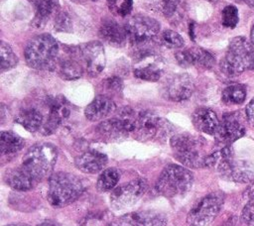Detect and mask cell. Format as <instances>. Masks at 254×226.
Segmentation results:
<instances>
[{"label": "cell", "mask_w": 254, "mask_h": 226, "mask_svg": "<svg viewBox=\"0 0 254 226\" xmlns=\"http://www.w3.org/2000/svg\"><path fill=\"white\" fill-rule=\"evenodd\" d=\"M60 47L58 42L49 34H41L27 44L25 59L27 64L35 69H54L59 60Z\"/></svg>", "instance_id": "1"}, {"label": "cell", "mask_w": 254, "mask_h": 226, "mask_svg": "<svg viewBox=\"0 0 254 226\" xmlns=\"http://www.w3.org/2000/svg\"><path fill=\"white\" fill-rule=\"evenodd\" d=\"M219 67L227 76H237L247 69H254V46L244 37L233 38Z\"/></svg>", "instance_id": "2"}, {"label": "cell", "mask_w": 254, "mask_h": 226, "mask_svg": "<svg viewBox=\"0 0 254 226\" xmlns=\"http://www.w3.org/2000/svg\"><path fill=\"white\" fill-rule=\"evenodd\" d=\"M84 185L75 174L60 171L49 178L48 200L54 207H64L75 201L83 192Z\"/></svg>", "instance_id": "3"}, {"label": "cell", "mask_w": 254, "mask_h": 226, "mask_svg": "<svg viewBox=\"0 0 254 226\" xmlns=\"http://www.w3.org/2000/svg\"><path fill=\"white\" fill-rule=\"evenodd\" d=\"M58 159V149L50 143H39L29 149L23 158L22 168L37 181L49 175Z\"/></svg>", "instance_id": "4"}, {"label": "cell", "mask_w": 254, "mask_h": 226, "mask_svg": "<svg viewBox=\"0 0 254 226\" xmlns=\"http://www.w3.org/2000/svg\"><path fill=\"white\" fill-rule=\"evenodd\" d=\"M193 174L187 168L175 164L166 166L158 177L156 188L166 197H176L187 193L192 186Z\"/></svg>", "instance_id": "5"}, {"label": "cell", "mask_w": 254, "mask_h": 226, "mask_svg": "<svg viewBox=\"0 0 254 226\" xmlns=\"http://www.w3.org/2000/svg\"><path fill=\"white\" fill-rule=\"evenodd\" d=\"M127 38L135 52L148 50V45L159 36V22L149 16L135 15L125 25Z\"/></svg>", "instance_id": "6"}, {"label": "cell", "mask_w": 254, "mask_h": 226, "mask_svg": "<svg viewBox=\"0 0 254 226\" xmlns=\"http://www.w3.org/2000/svg\"><path fill=\"white\" fill-rule=\"evenodd\" d=\"M174 156L183 165L190 168L203 167L205 157L201 155L202 144L200 140L190 134H177L170 140Z\"/></svg>", "instance_id": "7"}, {"label": "cell", "mask_w": 254, "mask_h": 226, "mask_svg": "<svg viewBox=\"0 0 254 226\" xmlns=\"http://www.w3.org/2000/svg\"><path fill=\"white\" fill-rule=\"evenodd\" d=\"M173 131L172 124L165 118L159 117L155 113L145 110L137 115L134 134L141 141L153 139H163L168 137Z\"/></svg>", "instance_id": "8"}, {"label": "cell", "mask_w": 254, "mask_h": 226, "mask_svg": "<svg viewBox=\"0 0 254 226\" xmlns=\"http://www.w3.org/2000/svg\"><path fill=\"white\" fill-rule=\"evenodd\" d=\"M224 201L222 192H211L199 199L190 210L187 221L193 226H207L219 213Z\"/></svg>", "instance_id": "9"}, {"label": "cell", "mask_w": 254, "mask_h": 226, "mask_svg": "<svg viewBox=\"0 0 254 226\" xmlns=\"http://www.w3.org/2000/svg\"><path fill=\"white\" fill-rule=\"evenodd\" d=\"M137 115L130 107H124L119 116L107 119L97 126L98 133L108 139H119L126 137L135 130Z\"/></svg>", "instance_id": "10"}, {"label": "cell", "mask_w": 254, "mask_h": 226, "mask_svg": "<svg viewBox=\"0 0 254 226\" xmlns=\"http://www.w3.org/2000/svg\"><path fill=\"white\" fill-rule=\"evenodd\" d=\"M133 74L146 81H158L164 72L163 59L151 50L135 52Z\"/></svg>", "instance_id": "11"}, {"label": "cell", "mask_w": 254, "mask_h": 226, "mask_svg": "<svg viewBox=\"0 0 254 226\" xmlns=\"http://www.w3.org/2000/svg\"><path fill=\"white\" fill-rule=\"evenodd\" d=\"M147 182L144 178H136L115 187L110 195L111 206L115 209H123L133 206L144 195Z\"/></svg>", "instance_id": "12"}, {"label": "cell", "mask_w": 254, "mask_h": 226, "mask_svg": "<svg viewBox=\"0 0 254 226\" xmlns=\"http://www.w3.org/2000/svg\"><path fill=\"white\" fill-rule=\"evenodd\" d=\"M47 118L44 119L40 131L44 135H51L65 119L68 118L70 114V106L67 100L62 95L50 97L47 100Z\"/></svg>", "instance_id": "13"}, {"label": "cell", "mask_w": 254, "mask_h": 226, "mask_svg": "<svg viewBox=\"0 0 254 226\" xmlns=\"http://www.w3.org/2000/svg\"><path fill=\"white\" fill-rule=\"evenodd\" d=\"M78 54L90 76H97L102 72L106 63V56L104 48L100 42L92 41L82 45L78 49Z\"/></svg>", "instance_id": "14"}, {"label": "cell", "mask_w": 254, "mask_h": 226, "mask_svg": "<svg viewBox=\"0 0 254 226\" xmlns=\"http://www.w3.org/2000/svg\"><path fill=\"white\" fill-rule=\"evenodd\" d=\"M216 169L222 176L233 181L248 183L254 180V166L245 161H234L228 157L223 159Z\"/></svg>", "instance_id": "15"}, {"label": "cell", "mask_w": 254, "mask_h": 226, "mask_svg": "<svg viewBox=\"0 0 254 226\" xmlns=\"http://www.w3.org/2000/svg\"><path fill=\"white\" fill-rule=\"evenodd\" d=\"M194 89L193 81L188 73L173 75L165 84L164 95L167 99L175 102L188 100Z\"/></svg>", "instance_id": "16"}, {"label": "cell", "mask_w": 254, "mask_h": 226, "mask_svg": "<svg viewBox=\"0 0 254 226\" xmlns=\"http://www.w3.org/2000/svg\"><path fill=\"white\" fill-rule=\"evenodd\" d=\"M110 226H167V217L156 211H136L125 214Z\"/></svg>", "instance_id": "17"}, {"label": "cell", "mask_w": 254, "mask_h": 226, "mask_svg": "<svg viewBox=\"0 0 254 226\" xmlns=\"http://www.w3.org/2000/svg\"><path fill=\"white\" fill-rule=\"evenodd\" d=\"M244 134L245 127L242 124L240 117L235 113H231L223 116L215 133V137L220 143L228 145L244 136Z\"/></svg>", "instance_id": "18"}, {"label": "cell", "mask_w": 254, "mask_h": 226, "mask_svg": "<svg viewBox=\"0 0 254 226\" xmlns=\"http://www.w3.org/2000/svg\"><path fill=\"white\" fill-rule=\"evenodd\" d=\"M178 63L183 67L197 66L205 69H210L215 64V57L207 51L201 48H191L180 51L176 54Z\"/></svg>", "instance_id": "19"}, {"label": "cell", "mask_w": 254, "mask_h": 226, "mask_svg": "<svg viewBox=\"0 0 254 226\" xmlns=\"http://www.w3.org/2000/svg\"><path fill=\"white\" fill-rule=\"evenodd\" d=\"M99 37L106 44L115 48L122 47L128 39L125 26H121L117 21L112 19H106L101 23Z\"/></svg>", "instance_id": "20"}, {"label": "cell", "mask_w": 254, "mask_h": 226, "mask_svg": "<svg viewBox=\"0 0 254 226\" xmlns=\"http://www.w3.org/2000/svg\"><path fill=\"white\" fill-rule=\"evenodd\" d=\"M75 167L85 173H95L100 171L107 164V157L105 154L88 150L75 159Z\"/></svg>", "instance_id": "21"}, {"label": "cell", "mask_w": 254, "mask_h": 226, "mask_svg": "<svg viewBox=\"0 0 254 226\" xmlns=\"http://www.w3.org/2000/svg\"><path fill=\"white\" fill-rule=\"evenodd\" d=\"M115 110V103L106 95L96 96L84 109V115L87 120L96 122L106 118Z\"/></svg>", "instance_id": "22"}, {"label": "cell", "mask_w": 254, "mask_h": 226, "mask_svg": "<svg viewBox=\"0 0 254 226\" xmlns=\"http://www.w3.org/2000/svg\"><path fill=\"white\" fill-rule=\"evenodd\" d=\"M191 121L196 130L208 135H215L220 123L214 111L206 107L195 109Z\"/></svg>", "instance_id": "23"}, {"label": "cell", "mask_w": 254, "mask_h": 226, "mask_svg": "<svg viewBox=\"0 0 254 226\" xmlns=\"http://www.w3.org/2000/svg\"><path fill=\"white\" fill-rule=\"evenodd\" d=\"M5 181L11 188L19 191L29 190L33 188L37 182V180L22 167L7 170L5 174Z\"/></svg>", "instance_id": "24"}, {"label": "cell", "mask_w": 254, "mask_h": 226, "mask_svg": "<svg viewBox=\"0 0 254 226\" xmlns=\"http://www.w3.org/2000/svg\"><path fill=\"white\" fill-rule=\"evenodd\" d=\"M15 121L27 131L36 132L41 129L44 123V116L36 108H25L17 114Z\"/></svg>", "instance_id": "25"}, {"label": "cell", "mask_w": 254, "mask_h": 226, "mask_svg": "<svg viewBox=\"0 0 254 226\" xmlns=\"http://www.w3.org/2000/svg\"><path fill=\"white\" fill-rule=\"evenodd\" d=\"M35 23L38 26L44 25L52 16L59 13V0H34Z\"/></svg>", "instance_id": "26"}, {"label": "cell", "mask_w": 254, "mask_h": 226, "mask_svg": "<svg viewBox=\"0 0 254 226\" xmlns=\"http://www.w3.org/2000/svg\"><path fill=\"white\" fill-rule=\"evenodd\" d=\"M58 72L63 79L74 80L83 73V65L74 57H65L58 60Z\"/></svg>", "instance_id": "27"}, {"label": "cell", "mask_w": 254, "mask_h": 226, "mask_svg": "<svg viewBox=\"0 0 254 226\" xmlns=\"http://www.w3.org/2000/svg\"><path fill=\"white\" fill-rule=\"evenodd\" d=\"M25 141L22 137L12 131H2L0 137V149L4 155H10L23 149Z\"/></svg>", "instance_id": "28"}, {"label": "cell", "mask_w": 254, "mask_h": 226, "mask_svg": "<svg viewBox=\"0 0 254 226\" xmlns=\"http://www.w3.org/2000/svg\"><path fill=\"white\" fill-rule=\"evenodd\" d=\"M180 2L181 0H144V5L149 11L170 18L177 12Z\"/></svg>", "instance_id": "29"}, {"label": "cell", "mask_w": 254, "mask_h": 226, "mask_svg": "<svg viewBox=\"0 0 254 226\" xmlns=\"http://www.w3.org/2000/svg\"><path fill=\"white\" fill-rule=\"evenodd\" d=\"M119 177H120V172L118 171V170L114 168L106 169L98 176L97 182H96V188L101 192L114 189L117 182L119 181Z\"/></svg>", "instance_id": "30"}, {"label": "cell", "mask_w": 254, "mask_h": 226, "mask_svg": "<svg viewBox=\"0 0 254 226\" xmlns=\"http://www.w3.org/2000/svg\"><path fill=\"white\" fill-rule=\"evenodd\" d=\"M222 101L228 105L241 104L246 98V89L241 84H232L222 91Z\"/></svg>", "instance_id": "31"}, {"label": "cell", "mask_w": 254, "mask_h": 226, "mask_svg": "<svg viewBox=\"0 0 254 226\" xmlns=\"http://www.w3.org/2000/svg\"><path fill=\"white\" fill-rule=\"evenodd\" d=\"M0 56H1L2 71L11 69L18 63V57L13 52L11 46L3 41L1 42V45H0Z\"/></svg>", "instance_id": "32"}, {"label": "cell", "mask_w": 254, "mask_h": 226, "mask_svg": "<svg viewBox=\"0 0 254 226\" xmlns=\"http://www.w3.org/2000/svg\"><path fill=\"white\" fill-rule=\"evenodd\" d=\"M159 42L169 49H180L185 46L183 37L173 30H165L159 36Z\"/></svg>", "instance_id": "33"}, {"label": "cell", "mask_w": 254, "mask_h": 226, "mask_svg": "<svg viewBox=\"0 0 254 226\" xmlns=\"http://www.w3.org/2000/svg\"><path fill=\"white\" fill-rule=\"evenodd\" d=\"M107 4L111 13L119 17H126L132 11L133 0H107Z\"/></svg>", "instance_id": "34"}, {"label": "cell", "mask_w": 254, "mask_h": 226, "mask_svg": "<svg viewBox=\"0 0 254 226\" xmlns=\"http://www.w3.org/2000/svg\"><path fill=\"white\" fill-rule=\"evenodd\" d=\"M238 10L233 5L225 6L221 12V22L226 28L233 29L238 23Z\"/></svg>", "instance_id": "35"}, {"label": "cell", "mask_w": 254, "mask_h": 226, "mask_svg": "<svg viewBox=\"0 0 254 226\" xmlns=\"http://www.w3.org/2000/svg\"><path fill=\"white\" fill-rule=\"evenodd\" d=\"M55 28L59 32H69L71 28V21L67 14L59 12L55 17Z\"/></svg>", "instance_id": "36"}, {"label": "cell", "mask_w": 254, "mask_h": 226, "mask_svg": "<svg viewBox=\"0 0 254 226\" xmlns=\"http://www.w3.org/2000/svg\"><path fill=\"white\" fill-rule=\"evenodd\" d=\"M104 86L108 91L111 92H120L123 87V82L120 77H108L104 80Z\"/></svg>", "instance_id": "37"}, {"label": "cell", "mask_w": 254, "mask_h": 226, "mask_svg": "<svg viewBox=\"0 0 254 226\" xmlns=\"http://www.w3.org/2000/svg\"><path fill=\"white\" fill-rule=\"evenodd\" d=\"M241 219L246 223L254 221V199H249V201L243 207L241 212Z\"/></svg>", "instance_id": "38"}, {"label": "cell", "mask_w": 254, "mask_h": 226, "mask_svg": "<svg viewBox=\"0 0 254 226\" xmlns=\"http://www.w3.org/2000/svg\"><path fill=\"white\" fill-rule=\"evenodd\" d=\"M245 112H246V117L248 122L252 126H254V98L247 104Z\"/></svg>", "instance_id": "39"}, {"label": "cell", "mask_w": 254, "mask_h": 226, "mask_svg": "<svg viewBox=\"0 0 254 226\" xmlns=\"http://www.w3.org/2000/svg\"><path fill=\"white\" fill-rule=\"evenodd\" d=\"M245 195L249 199H254V182L252 184H250V186L247 187V189L245 191Z\"/></svg>", "instance_id": "40"}, {"label": "cell", "mask_w": 254, "mask_h": 226, "mask_svg": "<svg viewBox=\"0 0 254 226\" xmlns=\"http://www.w3.org/2000/svg\"><path fill=\"white\" fill-rule=\"evenodd\" d=\"M37 226H58L56 223L52 222V221H45V222H42L40 224H38Z\"/></svg>", "instance_id": "41"}, {"label": "cell", "mask_w": 254, "mask_h": 226, "mask_svg": "<svg viewBox=\"0 0 254 226\" xmlns=\"http://www.w3.org/2000/svg\"><path fill=\"white\" fill-rule=\"evenodd\" d=\"M234 1H236V2H241V1H243V2H245L248 6H250L251 8L254 9V0H234Z\"/></svg>", "instance_id": "42"}, {"label": "cell", "mask_w": 254, "mask_h": 226, "mask_svg": "<svg viewBox=\"0 0 254 226\" xmlns=\"http://www.w3.org/2000/svg\"><path fill=\"white\" fill-rule=\"evenodd\" d=\"M193 26H194V24H193V22H191V23L190 24V36L191 37L192 40H194V36H193Z\"/></svg>", "instance_id": "43"}, {"label": "cell", "mask_w": 254, "mask_h": 226, "mask_svg": "<svg viewBox=\"0 0 254 226\" xmlns=\"http://www.w3.org/2000/svg\"><path fill=\"white\" fill-rule=\"evenodd\" d=\"M250 42L254 46V25L251 28V33H250Z\"/></svg>", "instance_id": "44"}, {"label": "cell", "mask_w": 254, "mask_h": 226, "mask_svg": "<svg viewBox=\"0 0 254 226\" xmlns=\"http://www.w3.org/2000/svg\"><path fill=\"white\" fill-rule=\"evenodd\" d=\"M6 226H29V225L24 224V223H12V224H8Z\"/></svg>", "instance_id": "45"}, {"label": "cell", "mask_w": 254, "mask_h": 226, "mask_svg": "<svg viewBox=\"0 0 254 226\" xmlns=\"http://www.w3.org/2000/svg\"><path fill=\"white\" fill-rule=\"evenodd\" d=\"M71 1L76 2V3H79V2H82V1H84V0H71Z\"/></svg>", "instance_id": "46"}, {"label": "cell", "mask_w": 254, "mask_h": 226, "mask_svg": "<svg viewBox=\"0 0 254 226\" xmlns=\"http://www.w3.org/2000/svg\"><path fill=\"white\" fill-rule=\"evenodd\" d=\"M207 1H209V2H211V3H215L217 0H207Z\"/></svg>", "instance_id": "47"}, {"label": "cell", "mask_w": 254, "mask_h": 226, "mask_svg": "<svg viewBox=\"0 0 254 226\" xmlns=\"http://www.w3.org/2000/svg\"><path fill=\"white\" fill-rule=\"evenodd\" d=\"M249 224V226H254V221L253 222H250V223H248Z\"/></svg>", "instance_id": "48"}, {"label": "cell", "mask_w": 254, "mask_h": 226, "mask_svg": "<svg viewBox=\"0 0 254 226\" xmlns=\"http://www.w3.org/2000/svg\"><path fill=\"white\" fill-rule=\"evenodd\" d=\"M92 1H97V0H92Z\"/></svg>", "instance_id": "49"}, {"label": "cell", "mask_w": 254, "mask_h": 226, "mask_svg": "<svg viewBox=\"0 0 254 226\" xmlns=\"http://www.w3.org/2000/svg\"><path fill=\"white\" fill-rule=\"evenodd\" d=\"M190 226H193V225H190Z\"/></svg>", "instance_id": "50"}]
</instances>
